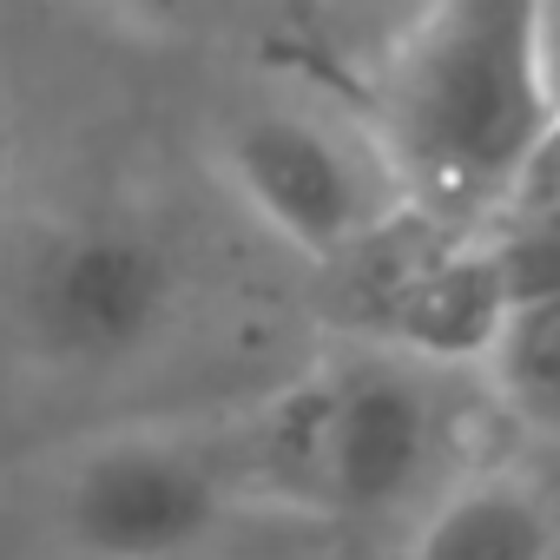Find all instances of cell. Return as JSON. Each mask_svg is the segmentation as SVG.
Segmentation results:
<instances>
[{
  "label": "cell",
  "mask_w": 560,
  "mask_h": 560,
  "mask_svg": "<svg viewBox=\"0 0 560 560\" xmlns=\"http://www.w3.org/2000/svg\"><path fill=\"white\" fill-rule=\"evenodd\" d=\"M488 409L475 370L337 343L277 389L218 409V442L244 514L277 521H416L468 462Z\"/></svg>",
  "instance_id": "obj_1"
},
{
  "label": "cell",
  "mask_w": 560,
  "mask_h": 560,
  "mask_svg": "<svg viewBox=\"0 0 560 560\" xmlns=\"http://www.w3.org/2000/svg\"><path fill=\"white\" fill-rule=\"evenodd\" d=\"M402 205L448 231H494L553 159V100L534 0H442L402 14L357 113Z\"/></svg>",
  "instance_id": "obj_2"
},
{
  "label": "cell",
  "mask_w": 560,
  "mask_h": 560,
  "mask_svg": "<svg viewBox=\"0 0 560 560\" xmlns=\"http://www.w3.org/2000/svg\"><path fill=\"white\" fill-rule=\"evenodd\" d=\"M191 317V264L172 231L139 211L47 218L8 264L0 324L14 350L73 383L132 376Z\"/></svg>",
  "instance_id": "obj_3"
},
{
  "label": "cell",
  "mask_w": 560,
  "mask_h": 560,
  "mask_svg": "<svg viewBox=\"0 0 560 560\" xmlns=\"http://www.w3.org/2000/svg\"><path fill=\"white\" fill-rule=\"evenodd\" d=\"M34 514L67 560H198L237 521L211 416L106 422L34 468Z\"/></svg>",
  "instance_id": "obj_4"
},
{
  "label": "cell",
  "mask_w": 560,
  "mask_h": 560,
  "mask_svg": "<svg viewBox=\"0 0 560 560\" xmlns=\"http://www.w3.org/2000/svg\"><path fill=\"white\" fill-rule=\"evenodd\" d=\"M211 172L231 205L304 264L330 270L409 218L370 126L311 93H257L218 113Z\"/></svg>",
  "instance_id": "obj_5"
},
{
  "label": "cell",
  "mask_w": 560,
  "mask_h": 560,
  "mask_svg": "<svg viewBox=\"0 0 560 560\" xmlns=\"http://www.w3.org/2000/svg\"><path fill=\"white\" fill-rule=\"evenodd\" d=\"M330 311L343 317V343L475 370L508 298L514 270L501 231H448L429 218H396L357 257L330 264Z\"/></svg>",
  "instance_id": "obj_6"
},
{
  "label": "cell",
  "mask_w": 560,
  "mask_h": 560,
  "mask_svg": "<svg viewBox=\"0 0 560 560\" xmlns=\"http://www.w3.org/2000/svg\"><path fill=\"white\" fill-rule=\"evenodd\" d=\"M402 560H560V501L508 462H475L402 534Z\"/></svg>",
  "instance_id": "obj_7"
},
{
  "label": "cell",
  "mask_w": 560,
  "mask_h": 560,
  "mask_svg": "<svg viewBox=\"0 0 560 560\" xmlns=\"http://www.w3.org/2000/svg\"><path fill=\"white\" fill-rule=\"evenodd\" d=\"M501 250L514 270V298L475 363V383L494 416L560 442V244L514 250L501 237Z\"/></svg>",
  "instance_id": "obj_8"
},
{
  "label": "cell",
  "mask_w": 560,
  "mask_h": 560,
  "mask_svg": "<svg viewBox=\"0 0 560 560\" xmlns=\"http://www.w3.org/2000/svg\"><path fill=\"white\" fill-rule=\"evenodd\" d=\"M14 172H21V100L0 80V191L14 185Z\"/></svg>",
  "instance_id": "obj_9"
},
{
  "label": "cell",
  "mask_w": 560,
  "mask_h": 560,
  "mask_svg": "<svg viewBox=\"0 0 560 560\" xmlns=\"http://www.w3.org/2000/svg\"><path fill=\"white\" fill-rule=\"evenodd\" d=\"M540 60H547V100H553V152H560V8H540Z\"/></svg>",
  "instance_id": "obj_10"
}]
</instances>
